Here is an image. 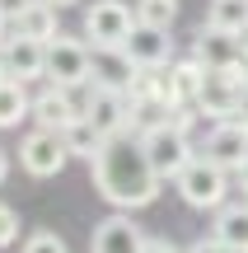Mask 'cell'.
<instances>
[{"label":"cell","mask_w":248,"mask_h":253,"mask_svg":"<svg viewBox=\"0 0 248 253\" xmlns=\"http://www.w3.org/2000/svg\"><path fill=\"white\" fill-rule=\"evenodd\" d=\"M141 141H145V155H150V164H155V173L159 178H178V173L187 169V164H192V141H187V131H178L174 122H159L155 131H145L141 136Z\"/></svg>","instance_id":"5b68a950"},{"label":"cell","mask_w":248,"mask_h":253,"mask_svg":"<svg viewBox=\"0 0 248 253\" xmlns=\"http://www.w3.org/2000/svg\"><path fill=\"white\" fill-rule=\"evenodd\" d=\"M136 19L155 28H174L178 19V0H136Z\"/></svg>","instance_id":"7402d4cb"},{"label":"cell","mask_w":248,"mask_h":253,"mask_svg":"<svg viewBox=\"0 0 248 253\" xmlns=\"http://www.w3.org/2000/svg\"><path fill=\"white\" fill-rule=\"evenodd\" d=\"M174 188L192 211H220L225 192H230V169H220V164L206 160V155H192V164L174 178Z\"/></svg>","instance_id":"7a4b0ae2"},{"label":"cell","mask_w":248,"mask_h":253,"mask_svg":"<svg viewBox=\"0 0 248 253\" xmlns=\"http://www.w3.org/2000/svg\"><path fill=\"white\" fill-rule=\"evenodd\" d=\"M89 66H94V47L84 38H71V33H56L47 42V80L52 84H89Z\"/></svg>","instance_id":"277c9868"},{"label":"cell","mask_w":248,"mask_h":253,"mask_svg":"<svg viewBox=\"0 0 248 253\" xmlns=\"http://www.w3.org/2000/svg\"><path fill=\"white\" fill-rule=\"evenodd\" d=\"M215 239L230 253H248V202L220 207V216H215Z\"/></svg>","instance_id":"e0dca14e"},{"label":"cell","mask_w":248,"mask_h":253,"mask_svg":"<svg viewBox=\"0 0 248 253\" xmlns=\"http://www.w3.org/2000/svg\"><path fill=\"white\" fill-rule=\"evenodd\" d=\"M187 253H230V249H225V244H220V239H215V235H211V239H197V244H192V249H187Z\"/></svg>","instance_id":"d4e9b609"},{"label":"cell","mask_w":248,"mask_h":253,"mask_svg":"<svg viewBox=\"0 0 248 253\" xmlns=\"http://www.w3.org/2000/svg\"><path fill=\"white\" fill-rule=\"evenodd\" d=\"M202 155L206 160H215L220 169H244V160H248V126L239 118H225V122H215L211 126V136H206V145H202Z\"/></svg>","instance_id":"ba28073f"},{"label":"cell","mask_w":248,"mask_h":253,"mask_svg":"<svg viewBox=\"0 0 248 253\" xmlns=\"http://www.w3.org/2000/svg\"><path fill=\"white\" fill-rule=\"evenodd\" d=\"M234 118H239V122L248 126V84H244V94H239V113H234Z\"/></svg>","instance_id":"f1b7e54d"},{"label":"cell","mask_w":248,"mask_h":253,"mask_svg":"<svg viewBox=\"0 0 248 253\" xmlns=\"http://www.w3.org/2000/svg\"><path fill=\"white\" fill-rule=\"evenodd\" d=\"M244 84H248V61L220 66V71H206V80H202V89H197V103H192V108L202 113V118L225 122V118H234V113H239Z\"/></svg>","instance_id":"3957f363"},{"label":"cell","mask_w":248,"mask_h":253,"mask_svg":"<svg viewBox=\"0 0 248 253\" xmlns=\"http://www.w3.org/2000/svg\"><path fill=\"white\" fill-rule=\"evenodd\" d=\"M5 28H9V14H5V9H0V38H5Z\"/></svg>","instance_id":"1f68e13d"},{"label":"cell","mask_w":248,"mask_h":253,"mask_svg":"<svg viewBox=\"0 0 248 253\" xmlns=\"http://www.w3.org/2000/svg\"><path fill=\"white\" fill-rule=\"evenodd\" d=\"M80 113H84V108H75V99H71L66 84H47V89L33 99V122H37V126H52V131H66Z\"/></svg>","instance_id":"5bb4252c"},{"label":"cell","mask_w":248,"mask_h":253,"mask_svg":"<svg viewBox=\"0 0 248 253\" xmlns=\"http://www.w3.org/2000/svg\"><path fill=\"white\" fill-rule=\"evenodd\" d=\"M84 118L99 126L103 136H117V131H127L131 99H127L122 89H103V84H89V99H84Z\"/></svg>","instance_id":"9c48e42d"},{"label":"cell","mask_w":248,"mask_h":253,"mask_svg":"<svg viewBox=\"0 0 248 253\" xmlns=\"http://www.w3.org/2000/svg\"><path fill=\"white\" fill-rule=\"evenodd\" d=\"M56 14L61 9L52 5V0H33L28 9H19L14 19H9V33H19V38H42V42H52L61 28H56Z\"/></svg>","instance_id":"2e32d148"},{"label":"cell","mask_w":248,"mask_h":253,"mask_svg":"<svg viewBox=\"0 0 248 253\" xmlns=\"http://www.w3.org/2000/svg\"><path fill=\"white\" fill-rule=\"evenodd\" d=\"M94 169V188L103 202H112L117 211H141L159 197V173L145 155V141L136 131H117L103 141V150L89 160Z\"/></svg>","instance_id":"6da1fadb"},{"label":"cell","mask_w":248,"mask_h":253,"mask_svg":"<svg viewBox=\"0 0 248 253\" xmlns=\"http://www.w3.org/2000/svg\"><path fill=\"white\" fill-rule=\"evenodd\" d=\"M14 239H19V216H14V207L0 202V249H9Z\"/></svg>","instance_id":"cb8c5ba5"},{"label":"cell","mask_w":248,"mask_h":253,"mask_svg":"<svg viewBox=\"0 0 248 253\" xmlns=\"http://www.w3.org/2000/svg\"><path fill=\"white\" fill-rule=\"evenodd\" d=\"M9 80H47V42L42 38H19L9 33Z\"/></svg>","instance_id":"4fadbf2b"},{"label":"cell","mask_w":248,"mask_h":253,"mask_svg":"<svg viewBox=\"0 0 248 253\" xmlns=\"http://www.w3.org/2000/svg\"><path fill=\"white\" fill-rule=\"evenodd\" d=\"M33 113V99H28V89H24V80H0V131L5 126H19Z\"/></svg>","instance_id":"ac0fdd59"},{"label":"cell","mask_w":248,"mask_h":253,"mask_svg":"<svg viewBox=\"0 0 248 253\" xmlns=\"http://www.w3.org/2000/svg\"><path fill=\"white\" fill-rule=\"evenodd\" d=\"M5 178H9V155L0 150V183H5Z\"/></svg>","instance_id":"4dcf8cb0"},{"label":"cell","mask_w":248,"mask_h":253,"mask_svg":"<svg viewBox=\"0 0 248 253\" xmlns=\"http://www.w3.org/2000/svg\"><path fill=\"white\" fill-rule=\"evenodd\" d=\"M136 28V9L122 5V0H94L84 9V38L94 47H122Z\"/></svg>","instance_id":"52a82bcc"},{"label":"cell","mask_w":248,"mask_h":253,"mask_svg":"<svg viewBox=\"0 0 248 253\" xmlns=\"http://www.w3.org/2000/svg\"><path fill=\"white\" fill-rule=\"evenodd\" d=\"M192 56H202L211 71H220V66H234V61H244V52H239V33H225V28H211L206 24L202 33H197V47H192Z\"/></svg>","instance_id":"9a60e30c"},{"label":"cell","mask_w":248,"mask_h":253,"mask_svg":"<svg viewBox=\"0 0 248 253\" xmlns=\"http://www.w3.org/2000/svg\"><path fill=\"white\" fill-rule=\"evenodd\" d=\"M24 253H66V239L56 230H37V235L24 239Z\"/></svg>","instance_id":"603a6c76"},{"label":"cell","mask_w":248,"mask_h":253,"mask_svg":"<svg viewBox=\"0 0 248 253\" xmlns=\"http://www.w3.org/2000/svg\"><path fill=\"white\" fill-rule=\"evenodd\" d=\"M141 253H187V249H174V244H164V239H145Z\"/></svg>","instance_id":"484cf974"},{"label":"cell","mask_w":248,"mask_h":253,"mask_svg":"<svg viewBox=\"0 0 248 253\" xmlns=\"http://www.w3.org/2000/svg\"><path fill=\"white\" fill-rule=\"evenodd\" d=\"M9 75V47H5V38H0V80Z\"/></svg>","instance_id":"f546056e"},{"label":"cell","mask_w":248,"mask_h":253,"mask_svg":"<svg viewBox=\"0 0 248 253\" xmlns=\"http://www.w3.org/2000/svg\"><path fill=\"white\" fill-rule=\"evenodd\" d=\"M66 160H71V145H66V136L52 131V126H37V131L24 136V145H19V169L33 173V178H56V173L66 169Z\"/></svg>","instance_id":"8992f818"},{"label":"cell","mask_w":248,"mask_h":253,"mask_svg":"<svg viewBox=\"0 0 248 253\" xmlns=\"http://www.w3.org/2000/svg\"><path fill=\"white\" fill-rule=\"evenodd\" d=\"M28 5H33V0H0V9H5V14H9V19H14V14H19V9H28Z\"/></svg>","instance_id":"4316f807"},{"label":"cell","mask_w":248,"mask_h":253,"mask_svg":"<svg viewBox=\"0 0 248 253\" xmlns=\"http://www.w3.org/2000/svg\"><path fill=\"white\" fill-rule=\"evenodd\" d=\"M141 66L131 61L122 47H94V66H89V84H103V89H122L131 99V80H136Z\"/></svg>","instance_id":"8fae6325"},{"label":"cell","mask_w":248,"mask_h":253,"mask_svg":"<svg viewBox=\"0 0 248 253\" xmlns=\"http://www.w3.org/2000/svg\"><path fill=\"white\" fill-rule=\"evenodd\" d=\"M206 71H211V66H206L202 56H187V61H174V66H169V75H174V84H178V94H183V103H197V89H202Z\"/></svg>","instance_id":"44dd1931"},{"label":"cell","mask_w":248,"mask_h":253,"mask_svg":"<svg viewBox=\"0 0 248 253\" xmlns=\"http://www.w3.org/2000/svg\"><path fill=\"white\" fill-rule=\"evenodd\" d=\"M61 136H66V145H71V160H94V155L103 150V141H108V136H103L99 126L84 118V113H80V118H75L71 126H66Z\"/></svg>","instance_id":"d6986e66"},{"label":"cell","mask_w":248,"mask_h":253,"mask_svg":"<svg viewBox=\"0 0 248 253\" xmlns=\"http://www.w3.org/2000/svg\"><path fill=\"white\" fill-rule=\"evenodd\" d=\"M122 52L131 56L136 66H150V71H164L174 61V42H169V28H155V24H141L131 28V38L122 42Z\"/></svg>","instance_id":"30bf717a"},{"label":"cell","mask_w":248,"mask_h":253,"mask_svg":"<svg viewBox=\"0 0 248 253\" xmlns=\"http://www.w3.org/2000/svg\"><path fill=\"white\" fill-rule=\"evenodd\" d=\"M145 235L131 225V211H112L108 220L94 225V253H141Z\"/></svg>","instance_id":"7c38bea8"},{"label":"cell","mask_w":248,"mask_h":253,"mask_svg":"<svg viewBox=\"0 0 248 253\" xmlns=\"http://www.w3.org/2000/svg\"><path fill=\"white\" fill-rule=\"evenodd\" d=\"M52 5H56V9H66V5H80V0H52Z\"/></svg>","instance_id":"d6a6232c"},{"label":"cell","mask_w":248,"mask_h":253,"mask_svg":"<svg viewBox=\"0 0 248 253\" xmlns=\"http://www.w3.org/2000/svg\"><path fill=\"white\" fill-rule=\"evenodd\" d=\"M206 24L225 28V33H244L248 28V0H211L206 5Z\"/></svg>","instance_id":"ffe728a7"},{"label":"cell","mask_w":248,"mask_h":253,"mask_svg":"<svg viewBox=\"0 0 248 253\" xmlns=\"http://www.w3.org/2000/svg\"><path fill=\"white\" fill-rule=\"evenodd\" d=\"M234 183H239V192H244V202H248V160H244V169H234Z\"/></svg>","instance_id":"83f0119b"}]
</instances>
